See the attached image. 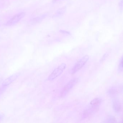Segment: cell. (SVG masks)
<instances>
[{"label": "cell", "mask_w": 123, "mask_h": 123, "mask_svg": "<svg viewBox=\"0 0 123 123\" xmlns=\"http://www.w3.org/2000/svg\"><path fill=\"white\" fill-rule=\"evenodd\" d=\"M61 33H68V34L69 33H68V32H66V31H61Z\"/></svg>", "instance_id": "cell-13"}, {"label": "cell", "mask_w": 123, "mask_h": 123, "mask_svg": "<svg viewBox=\"0 0 123 123\" xmlns=\"http://www.w3.org/2000/svg\"><path fill=\"white\" fill-rule=\"evenodd\" d=\"M67 67V65L64 63H62L58 66L51 73L48 77V80L53 81L56 78L59 76L64 72Z\"/></svg>", "instance_id": "cell-1"}, {"label": "cell", "mask_w": 123, "mask_h": 123, "mask_svg": "<svg viewBox=\"0 0 123 123\" xmlns=\"http://www.w3.org/2000/svg\"><path fill=\"white\" fill-rule=\"evenodd\" d=\"M107 121H108L107 122H115V121H116V120H115V118H114L113 117H111L107 119Z\"/></svg>", "instance_id": "cell-11"}, {"label": "cell", "mask_w": 123, "mask_h": 123, "mask_svg": "<svg viewBox=\"0 0 123 123\" xmlns=\"http://www.w3.org/2000/svg\"><path fill=\"white\" fill-rule=\"evenodd\" d=\"M89 59V56L85 55L79 60L75 64L72 70V73L74 74L82 69V68L87 63Z\"/></svg>", "instance_id": "cell-2"}, {"label": "cell", "mask_w": 123, "mask_h": 123, "mask_svg": "<svg viewBox=\"0 0 123 123\" xmlns=\"http://www.w3.org/2000/svg\"><path fill=\"white\" fill-rule=\"evenodd\" d=\"M118 70L119 72H122L123 70V56H122L118 66Z\"/></svg>", "instance_id": "cell-9"}, {"label": "cell", "mask_w": 123, "mask_h": 123, "mask_svg": "<svg viewBox=\"0 0 123 123\" xmlns=\"http://www.w3.org/2000/svg\"><path fill=\"white\" fill-rule=\"evenodd\" d=\"M78 78H74L70 80L65 86L63 90L61 93V97H64L73 88L78 81Z\"/></svg>", "instance_id": "cell-3"}, {"label": "cell", "mask_w": 123, "mask_h": 123, "mask_svg": "<svg viewBox=\"0 0 123 123\" xmlns=\"http://www.w3.org/2000/svg\"><path fill=\"white\" fill-rule=\"evenodd\" d=\"M118 91L117 90L116 88H111L108 90V94L109 96H113L116 95Z\"/></svg>", "instance_id": "cell-8"}, {"label": "cell", "mask_w": 123, "mask_h": 123, "mask_svg": "<svg viewBox=\"0 0 123 123\" xmlns=\"http://www.w3.org/2000/svg\"><path fill=\"white\" fill-rule=\"evenodd\" d=\"M102 102V99L99 98H96L91 101L90 102L92 108L97 109Z\"/></svg>", "instance_id": "cell-7"}, {"label": "cell", "mask_w": 123, "mask_h": 123, "mask_svg": "<svg viewBox=\"0 0 123 123\" xmlns=\"http://www.w3.org/2000/svg\"><path fill=\"white\" fill-rule=\"evenodd\" d=\"M108 54H105L104 55L103 57H102V59H101V62H103L106 59V57H108Z\"/></svg>", "instance_id": "cell-12"}, {"label": "cell", "mask_w": 123, "mask_h": 123, "mask_svg": "<svg viewBox=\"0 0 123 123\" xmlns=\"http://www.w3.org/2000/svg\"><path fill=\"white\" fill-rule=\"evenodd\" d=\"M25 12H21L16 14L7 21L6 25L8 26L13 25L18 23L25 16Z\"/></svg>", "instance_id": "cell-4"}, {"label": "cell", "mask_w": 123, "mask_h": 123, "mask_svg": "<svg viewBox=\"0 0 123 123\" xmlns=\"http://www.w3.org/2000/svg\"><path fill=\"white\" fill-rule=\"evenodd\" d=\"M1 81V79H0V82Z\"/></svg>", "instance_id": "cell-16"}, {"label": "cell", "mask_w": 123, "mask_h": 123, "mask_svg": "<svg viewBox=\"0 0 123 123\" xmlns=\"http://www.w3.org/2000/svg\"><path fill=\"white\" fill-rule=\"evenodd\" d=\"M2 116H0V120H1V119L2 118Z\"/></svg>", "instance_id": "cell-15"}, {"label": "cell", "mask_w": 123, "mask_h": 123, "mask_svg": "<svg viewBox=\"0 0 123 123\" xmlns=\"http://www.w3.org/2000/svg\"><path fill=\"white\" fill-rule=\"evenodd\" d=\"M65 11V9L64 8H62V9H60L56 13V14H55V16L56 17L57 16H59L61 15L62 14H63Z\"/></svg>", "instance_id": "cell-10"}, {"label": "cell", "mask_w": 123, "mask_h": 123, "mask_svg": "<svg viewBox=\"0 0 123 123\" xmlns=\"http://www.w3.org/2000/svg\"><path fill=\"white\" fill-rule=\"evenodd\" d=\"M112 105L114 111L116 113H119L121 110L122 106L121 102L117 98H114L112 101Z\"/></svg>", "instance_id": "cell-6"}, {"label": "cell", "mask_w": 123, "mask_h": 123, "mask_svg": "<svg viewBox=\"0 0 123 123\" xmlns=\"http://www.w3.org/2000/svg\"><path fill=\"white\" fill-rule=\"evenodd\" d=\"M59 0H53V2H56V1H58Z\"/></svg>", "instance_id": "cell-14"}, {"label": "cell", "mask_w": 123, "mask_h": 123, "mask_svg": "<svg viewBox=\"0 0 123 123\" xmlns=\"http://www.w3.org/2000/svg\"><path fill=\"white\" fill-rule=\"evenodd\" d=\"M20 73H17L14 74L9 77L6 79L2 83V86L3 87H6L11 84L16 80L20 75Z\"/></svg>", "instance_id": "cell-5"}]
</instances>
